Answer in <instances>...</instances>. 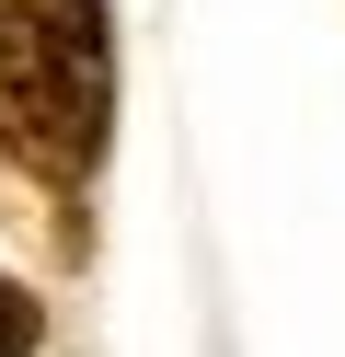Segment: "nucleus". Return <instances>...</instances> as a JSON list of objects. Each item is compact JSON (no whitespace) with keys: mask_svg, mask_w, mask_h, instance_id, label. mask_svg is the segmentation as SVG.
Returning a JSON list of instances; mask_svg holds the SVG:
<instances>
[{"mask_svg":"<svg viewBox=\"0 0 345 357\" xmlns=\"http://www.w3.org/2000/svg\"><path fill=\"white\" fill-rule=\"evenodd\" d=\"M115 127V24L104 0H23L0 12V150L35 185H81Z\"/></svg>","mask_w":345,"mask_h":357,"instance_id":"1","label":"nucleus"},{"mask_svg":"<svg viewBox=\"0 0 345 357\" xmlns=\"http://www.w3.org/2000/svg\"><path fill=\"white\" fill-rule=\"evenodd\" d=\"M46 346V311H35V288L23 277H0V357H35Z\"/></svg>","mask_w":345,"mask_h":357,"instance_id":"2","label":"nucleus"}]
</instances>
